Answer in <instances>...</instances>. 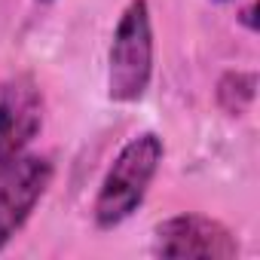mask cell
I'll return each instance as SVG.
<instances>
[{
    "instance_id": "obj_1",
    "label": "cell",
    "mask_w": 260,
    "mask_h": 260,
    "mask_svg": "<svg viewBox=\"0 0 260 260\" xmlns=\"http://www.w3.org/2000/svg\"><path fill=\"white\" fill-rule=\"evenodd\" d=\"M162 156H166V147L156 132L135 135L116 153L113 166L107 169V175L101 181V190H98L95 208H92L95 223L101 230H113L138 211V205L144 202V196L159 172Z\"/></svg>"
},
{
    "instance_id": "obj_2",
    "label": "cell",
    "mask_w": 260,
    "mask_h": 260,
    "mask_svg": "<svg viewBox=\"0 0 260 260\" xmlns=\"http://www.w3.org/2000/svg\"><path fill=\"white\" fill-rule=\"evenodd\" d=\"M153 80V22L147 0H132L113 31L107 52V95L110 101H141Z\"/></svg>"
},
{
    "instance_id": "obj_3",
    "label": "cell",
    "mask_w": 260,
    "mask_h": 260,
    "mask_svg": "<svg viewBox=\"0 0 260 260\" xmlns=\"http://www.w3.org/2000/svg\"><path fill=\"white\" fill-rule=\"evenodd\" d=\"M52 184V159L40 153H22L0 169V251L28 223L46 187Z\"/></svg>"
},
{
    "instance_id": "obj_4",
    "label": "cell",
    "mask_w": 260,
    "mask_h": 260,
    "mask_svg": "<svg viewBox=\"0 0 260 260\" xmlns=\"http://www.w3.org/2000/svg\"><path fill=\"white\" fill-rule=\"evenodd\" d=\"M43 128V92L31 74L0 83V169L28 153Z\"/></svg>"
},
{
    "instance_id": "obj_5",
    "label": "cell",
    "mask_w": 260,
    "mask_h": 260,
    "mask_svg": "<svg viewBox=\"0 0 260 260\" xmlns=\"http://www.w3.org/2000/svg\"><path fill=\"white\" fill-rule=\"evenodd\" d=\"M156 257H181V260H230L239 254L233 233L211 217L202 214H175L153 230Z\"/></svg>"
},
{
    "instance_id": "obj_6",
    "label": "cell",
    "mask_w": 260,
    "mask_h": 260,
    "mask_svg": "<svg viewBox=\"0 0 260 260\" xmlns=\"http://www.w3.org/2000/svg\"><path fill=\"white\" fill-rule=\"evenodd\" d=\"M257 95V74L251 71H226L217 80V104L230 116H242Z\"/></svg>"
},
{
    "instance_id": "obj_7",
    "label": "cell",
    "mask_w": 260,
    "mask_h": 260,
    "mask_svg": "<svg viewBox=\"0 0 260 260\" xmlns=\"http://www.w3.org/2000/svg\"><path fill=\"white\" fill-rule=\"evenodd\" d=\"M254 13H257V7H254V4H251V7H248V10H245V13H242V22H245V25H248V28H251V31H254V28H257V22H254Z\"/></svg>"
},
{
    "instance_id": "obj_8",
    "label": "cell",
    "mask_w": 260,
    "mask_h": 260,
    "mask_svg": "<svg viewBox=\"0 0 260 260\" xmlns=\"http://www.w3.org/2000/svg\"><path fill=\"white\" fill-rule=\"evenodd\" d=\"M37 4H52V0H37Z\"/></svg>"
},
{
    "instance_id": "obj_9",
    "label": "cell",
    "mask_w": 260,
    "mask_h": 260,
    "mask_svg": "<svg viewBox=\"0 0 260 260\" xmlns=\"http://www.w3.org/2000/svg\"><path fill=\"white\" fill-rule=\"evenodd\" d=\"M220 4H233V0H220Z\"/></svg>"
}]
</instances>
